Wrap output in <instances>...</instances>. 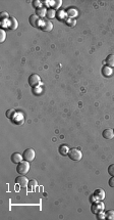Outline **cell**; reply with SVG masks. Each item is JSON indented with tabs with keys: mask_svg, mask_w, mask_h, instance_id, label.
Segmentation results:
<instances>
[{
	"mask_svg": "<svg viewBox=\"0 0 114 220\" xmlns=\"http://www.w3.org/2000/svg\"><path fill=\"white\" fill-rule=\"evenodd\" d=\"M46 17H47L48 19H53V17H56V12H55V10H54L53 8L48 9V10H47V14H46Z\"/></svg>",
	"mask_w": 114,
	"mask_h": 220,
	"instance_id": "obj_19",
	"label": "cell"
},
{
	"mask_svg": "<svg viewBox=\"0 0 114 220\" xmlns=\"http://www.w3.org/2000/svg\"><path fill=\"white\" fill-rule=\"evenodd\" d=\"M35 156H36V154H35V151H34L33 149H27L24 152V154H22L24 160H25V161H28V162L34 161V159H35Z\"/></svg>",
	"mask_w": 114,
	"mask_h": 220,
	"instance_id": "obj_5",
	"label": "cell"
},
{
	"mask_svg": "<svg viewBox=\"0 0 114 220\" xmlns=\"http://www.w3.org/2000/svg\"><path fill=\"white\" fill-rule=\"evenodd\" d=\"M65 23L67 26H69V27H74V26H76V20L71 19V17H69V19H67L65 20Z\"/></svg>",
	"mask_w": 114,
	"mask_h": 220,
	"instance_id": "obj_20",
	"label": "cell"
},
{
	"mask_svg": "<svg viewBox=\"0 0 114 220\" xmlns=\"http://www.w3.org/2000/svg\"><path fill=\"white\" fill-rule=\"evenodd\" d=\"M106 219L108 220H114V210L110 209V210H107L106 212Z\"/></svg>",
	"mask_w": 114,
	"mask_h": 220,
	"instance_id": "obj_18",
	"label": "cell"
},
{
	"mask_svg": "<svg viewBox=\"0 0 114 220\" xmlns=\"http://www.w3.org/2000/svg\"><path fill=\"white\" fill-rule=\"evenodd\" d=\"M104 210V203L102 201H96L94 203H92V206H91V211L93 212L94 214L97 215L98 213L102 212Z\"/></svg>",
	"mask_w": 114,
	"mask_h": 220,
	"instance_id": "obj_4",
	"label": "cell"
},
{
	"mask_svg": "<svg viewBox=\"0 0 114 220\" xmlns=\"http://www.w3.org/2000/svg\"><path fill=\"white\" fill-rule=\"evenodd\" d=\"M108 173H109L110 176H114V164H111L108 167Z\"/></svg>",
	"mask_w": 114,
	"mask_h": 220,
	"instance_id": "obj_23",
	"label": "cell"
},
{
	"mask_svg": "<svg viewBox=\"0 0 114 220\" xmlns=\"http://www.w3.org/2000/svg\"><path fill=\"white\" fill-rule=\"evenodd\" d=\"M28 20H30V24L32 25L33 27H35V28H41L42 23H43L37 14L30 15V19H28Z\"/></svg>",
	"mask_w": 114,
	"mask_h": 220,
	"instance_id": "obj_6",
	"label": "cell"
},
{
	"mask_svg": "<svg viewBox=\"0 0 114 220\" xmlns=\"http://www.w3.org/2000/svg\"><path fill=\"white\" fill-rule=\"evenodd\" d=\"M94 196L97 201H103L105 199V191L102 188H98L94 191Z\"/></svg>",
	"mask_w": 114,
	"mask_h": 220,
	"instance_id": "obj_8",
	"label": "cell"
},
{
	"mask_svg": "<svg viewBox=\"0 0 114 220\" xmlns=\"http://www.w3.org/2000/svg\"><path fill=\"white\" fill-rule=\"evenodd\" d=\"M97 219H106V214L104 212H100V213L97 214Z\"/></svg>",
	"mask_w": 114,
	"mask_h": 220,
	"instance_id": "obj_25",
	"label": "cell"
},
{
	"mask_svg": "<svg viewBox=\"0 0 114 220\" xmlns=\"http://www.w3.org/2000/svg\"><path fill=\"white\" fill-rule=\"evenodd\" d=\"M30 170V164L28 161H22L17 164L16 167V172L20 175H26Z\"/></svg>",
	"mask_w": 114,
	"mask_h": 220,
	"instance_id": "obj_1",
	"label": "cell"
},
{
	"mask_svg": "<svg viewBox=\"0 0 114 220\" xmlns=\"http://www.w3.org/2000/svg\"><path fill=\"white\" fill-rule=\"evenodd\" d=\"M28 184H31V186H36V185H37V181H36V180H31V181H28Z\"/></svg>",
	"mask_w": 114,
	"mask_h": 220,
	"instance_id": "obj_29",
	"label": "cell"
},
{
	"mask_svg": "<svg viewBox=\"0 0 114 220\" xmlns=\"http://www.w3.org/2000/svg\"><path fill=\"white\" fill-rule=\"evenodd\" d=\"M66 14L68 15L69 17H76V15L77 14V11H76V9H74V8H68L67 9V11H66Z\"/></svg>",
	"mask_w": 114,
	"mask_h": 220,
	"instance_id": "obj_17",
	"label": "cell"
},
{
	"mask_svg": "<svg viewBox=\"0 0 114 220\" xmlns=\"http://www.w3.org/2000/svg\"><path fill=\"white\" fill-rule=\"evenodd\" d=\"M7 17H8V14H7V12L2 11V12H1V20H5V19H7Z\"/></svg>",
	"mask_w": 114,
	"mask_h": 220,
	"instance_id": "obj_28",
	"label": "cell"
},
{
	"mask_svg": "<svg viewBox=\"0 0 114 220\" xmlns=\"http://www.w3.org/2000/svg\"><path fill=\"white\" fill-rule=\"evenodd\" d=\"M65 14H66V12L63 11V10H61V11H59V12H56V17H59V19H61V20L65 17Z\"/></svg>",
	"mask_w": 114,
	"mask_h": 220,
	"instance_id": "obj_22",
	"label": "cell"
},
{
	"mask_svg": "<svg viewBox=\"0 0 114 220\" xmlns=\"http://www.w3.org/2000/svg\"><path fill=\"white\" fill-rule=\"evenodd\" d=\"M68 157L72 161H80L82 158V152L80 151L79 149H71L68 152Z\"/></svg>",
	"mask_w": 114,
	"mask_h": 220,
	"instance_id": "obj_3",
	"label": "cell"
},
{
	"mask_svg": "<svg viewBox=\"0 0 114 220\" xmlns=\"http://www.w3.org/2000/svg\"><path fill=\"white\" fill-rule=\"evenodd\" d=\"M41 78L40 76L37 74H32L30 77H28V85H30L32 88H37L38 86L41 85Z\"/></svg>",
	"mask_w": 114,
	"mask_h": 220,
	"instance_id": "obj_2",
	"label": "cell"
},
{
	"mask_svg": "<svg viewBox=\"0 0 114 220\" xmlns=\"http://www.w3.org/2000/svg\"><path fill=\"white\" fill-rule=\"evenodd\" d=\"M106 64H107L108 67L113 68L114 67V53H111L109 55H107V58H106Z\"/></svg>",
	"mask_w": 114,
	"mask_h": 220,
	"instance_id": "obj_14",
	"label": "cell"
},
{
	"mask_svg": "<svg viewBox=\"0 0 114 220\" xmlns=\"http://www.w3.org/2000/svg\"><path fill=\"white\" fill-rule=\"evenodd\" d=\"M33 6L36 7V9L39 8V7H41V6H42L41 1H39V0H35V1H33Z\"/></svg>",
	"mask_w": 114,
	"mask_h": 220,
	"instance_id": "obj_24",
	"label": "cell"
},
{
	"mask_svg": "<svg viewBox=\"0 0 114 220\" xmlns=\"http://www.w3.org/2000/svg\"><path fill=\"white\" fill-rule=\"evenodd\" d=\"M113 131H114V129H113Z\"/></svg>",
	"mask_w": 114,
	"mask_h": 220,
	"instance_id": "obj_30",
	"label": "cell"
},
{
	"mask_svg": "<svg viewBox=\"0 0 114 220\" xmlns=\"http://www.w3.org/2000/svg\"><path fill=\"white\" fill-rule=\"evenodd\" d=\"M102 136L104 137L105 139H112L114 137V131L113 129H110V128H106L103 130L102 132Z\"/></svg>",
	"mask_w": 114,
	"mask_h": 220,
	"instance_id": "obj_10",
	"label": "cell"
},
{
	"mask_svg": "<svg viewBox=\"0 0 114 220\" xmlns=\"http://www.w3.org/2000/svg\"><path fill=\"white\" fill-rule=\"evenodd\" d=\"M10 160H11L12 163H14V164H19L24 160V157H22V155L19 154V152H14V154L11 155V157H10Z\"/></svg>",
	"mask_w": 114,
	"mask_h": 220,
	"instance_id": "obj_9",
	"label": "cell"
},
{
	"mask_svg": "<svg viewBox=\"0 0 114 220\" xmlns=\"http://www.w3.org/2000/svg\"><path fill=\"white\" fill-rule=\"evenodd\" d=\"M108 184H109L110 187H113L114 188V176H112V177L110 178L109 181H108Z\"/></svg>",
	"mask_w": 114,
	"mask_h": 220,
	"instance_id": "obj_27",
	"label": "cell"
},
{
	"mask_svg": "<svg viewBox=\"0 0 114 220\" xmlns=\"http://www.w3.org/2000/svg\"><path fill=\"white\" fill-rule=\"evenodd\" d=\"M41 29H42L43 31H46V32L51 31L53 29L52 22H50V20H44V22L42 23V26H41Z\"/></svg>",
	"mask_w": 114,
	"mask_h": 220,
	"instance_id": "obj_11",
	"label": "cell"
},
{
	"mask_svg": "<svg viewBox=\"0 0 114 220\" xmlns=\"http://www.w3.org/2000/svg\"><path fill=\"white\" fill-rule=\"evenodd\" d=\"M102 74L104 75L105 77L111 76V74H112V69H111L110 67H108V66L103 67V69H102Z\"/></svg>",
	"mask_w": 114,
	"mask_h": 220,
	"instance_id": "obj_16",
	"label": "cell"
},
{
	"mask_svg": "<svg viewBox=\"0 0 114 220\" xmlns=\"http://www.w3.org/2000/svg\"><path fill=\"white\" fill-rule=\"evenodd\" d=\"M15 183L19 184L20 187H26V186L28 184V178L24 175L17 176V177L15 178Z\"/></svg>",
	"mask_w": 114,
	"mask_h": 220,
	"instance_id": "obj_7",
	"label": "cell"
},
{
	"mask_svg": "<svg viewBox=\"0 0 114 220\" xmlns=\"http://www.w3.org/2000/svg\"><path fill=\"white\" fill-rule=\"evenodd\" d=\"M9 24H8V27H9V29L10 30H15L17 28V26H19V23H17V20L14 19V17H10L9 19Z\"/></svg>",
	"mask_w": 114,
	"mask_h": 220,
	"instance_id": "obj_12",
	"label": "cell"
},
{
	"mask_svg": "<svg viewBox=\"0 0 114 220\" xmlns=\"http://www.w3.org/2000/svg\"><path fill=\"white\" fill-rule=\"evenodd\" d=\"M53 3H54V4H53L54 8H58V7H60V6H61L62 1H61V0H59V1H54Z\"/></svg>",
	"mask_w": 114,
	"mask_h": 220,
	"instance_id": "obj_26",
	"label": "cell"
},
{
	"mask_svg": "<svg viewBox=\"0 0 114 220\" xmlns=\"http://www.w3.org/2000/svg\"><path fill=\"white\" fill-rule=\"evenodd\" d=\"M36 12H37L36 14H37L38 17H44V15L47 14V9H46L44 6H41L36 9Z\"/></svg>",
	"mask_w": 114,
	"mask_h": 220,
	"instance_id": "obj_15",
	"label": "cell"
},
{
	"mask_svg": "<svg viewBox=\"0 0 114 220\" xmlns=\"http://www.w3.org/2000/svg\"><path fill=\"white\" fill-rule=\"evenodd\" d=\"M5 37H6V32L3 29H1L0 30V42H3L5 40Z\"/></svg>",
	"mask_w": 114,
	"mask_h": 220,
	"instance_id": "obj_21",
	"label": "cell"
},
{
	"mask_svg": "<svg viewBox=\"0 0 114 220\" xmlns=\"http://www.w3.org/2000/svg\"><path fill=\"white\" fill-rule=\"evenodd\" d=\"M68 152H69V149L66 144H61L59 146V152H60V155H62V156H68Z\"/></svg>",
	"mask_w": 114,
	"mask_h": 220,
	"instance_id": "obj_13",
	"label": "cell"
}]
</instances>
